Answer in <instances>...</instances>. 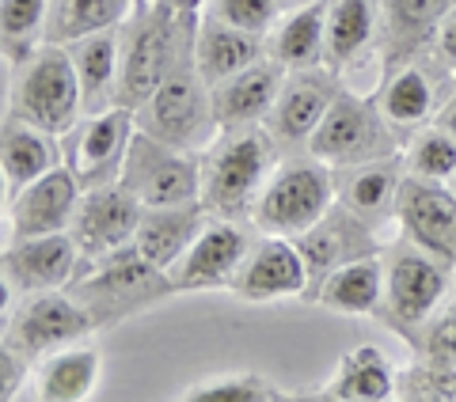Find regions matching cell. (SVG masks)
Returning <instances> with one entry per match:
<instances>
[{
	"mask_svg": "<svg viewBox=\"0 0 456 402\" xmlns=\"http://www.w3.org/2000/svg\"><path fill=\"white\" fill-rule=\"evenodd\" d=\"M202 194L198 201L213 217L244 221L255 217V205L278 167L274 133L263 125L221 129L202 160Z\"/></svg>",
	"mask_w": 456,
	"mask_h": 402,
	"instance_id": "6da1fadb",
	"label": "cell"
},
{
	"mask_svg": "<svg viewBox=\"0 0 456 402\" xmlns=\"http://www.w3.org/2000/svg\"><path fill=\"white\" fill-rule=\"evenodd\" d=\"M175 289L167 269L152 266L134 243L114 254L92 258L88 274H77L73 281V296L84 304V311L92 315L95 330L99 326H118L130 315L152 308L156 300H164Z\"/></svg>",
	"mask_w": 456,
	"mask_h": 402,
	"instance_id": "7a4b0ae2",
	"label": "cell"
},
{
	"mask_svg": "<svg viewBox=\"0 0 456 402\" xmlns=\"http://www.w3.org/2000/svg\"><path fill=\"white\" fill-rule=\"evenodd\" d=\"M12 114L31 122L46 133H69L84 114V92L73 65V53L61 42H42V46L23 57V68L12 92Z\"/></svg>",
	"mask_w": 456,
	"mask_h": 402,
	"instance_id": "3957f363",
	"label": "cell"
},
{
	"mask_svg": "<svg viewBox=\"0 0 456 402\" xmlns=\"http://www.w3.org/2000/svg\"><path fill=\"white\" fill-rule=\"evenodd\" d=\"M449 262H441L437 254L422 251L419 243L403 236L399 247L388 251L384 258V304L380 311L388 315L395 330H403L407 338L422 342L426 326L434 323V315L445 304L452 289L449 281Z\"/></svg>",
	"mask_w": 456,
	"mask_h": 402,
	"instance_id": "277c9868",
	"label": "cell"
},
{
	"mask_svg": "<svg viewBox=\"0 0 456 402\" xmlns=\"http://www.w3.org/2000/svg\"><path fill=\"white\" fill-rule=\"evenodd\" d=\"M137 125L145 133L167 141L175 149H187V152H198V149H209L213 137L221 133V122L213 114V92L209 84L202 80L194 65V50L179 57V65L171 68V76L160 84L145 107L137 110Z\"/></svg>",
	"mask_w": 456,
	"mask_h": 402,
	"instance_id": "5b68a950",
	"label": "cell"
},
{
	"mask_svg": "<svg viewBox=\"0 0 456 402\" xmlns=\"http://www.w3.org/2000/svg\"><path fill=\"white\" fill-rule=\"evenodd\" d=\"M335 179L323 160H285L274 167L266 190L255 205V224L266 236H305L335 209Z\"/></svg>",
	"mask_w": 456,
	"mask_h": 402,
	"instance_id": "8992f818",
	"label": "cell"
},
{
	"mask_svg": "<svg viewBox=\"0 0 456 402\" xmlns=\"http://www.w3.org/2000/svg\"><path fill=\"white\" fill-rule=\"evenodd\" d=\"M187 46H179L175 12L156 0V8L141 12V20L130 23L122 35V65H118V95L114 103L130 107L134 114L160 92V84L171 76Z\"/></svg>",
	"mask_w": 456,
	"mask_h": 402,
	"instance_id": "52a82bcc",
	"label": "cell"
},
{
	"mask_svg": "<svg viewBox=\"0 0 456 402\" xmlns=\"http://www.w3.org/2000/svg\"><path fill=\"white\" fill-rule=\"evenodd\" d=\"M118 182L145 209L191 205V201H198V194H202V164L194 160V152L167 145V141L152 137L137 125Z\"/></svg>",
	"mask_w": 456,
	"mask_h": 402,
	"instance_id": "ba28073f",
	"label": "cell"
},
{
	"mask_svg": "<svg viewBox=\"0 0 456 402\" xmlns=\"http://www.w3.org/2000/svg\"><path fill=\"white\" fill-rule=\"evenodd\" d=\"M392 122L380 114V103L338 92V99L327 110L320 129L308 137V152L323 164H369L380 156H392Z\"/></svg>",
	"mask_w": 456,
	"mask_h": 402,
	"instance_id": "9c48e42d",
	"label": "cell"
},
{
	"mask_svg": "<svg viewBox=\"0 0 456 402\" xmlns=\"http://www.w3.org/2000/svg\"><path fill=\"white\" fill-rule=\"evenodd\" d=\"M95 330L92 315L84 311L77 296H61V289L53 293H31L20 300L16 315L8 311L4 342H12L23 357L42 361L53 350H65L73 342H84Z\"/></svg>",
	"mask_w": 456,
	"mask_h": 402,
	"instance_id": "30bf717a",
	"label": "cell"
},
{
	"mask_svg": "<svg viewBox=\"0 0 456 402\" xmlns=\"http://www.w3.org/2000/svg\"><path fill=\"white\" fill-rule=\"evenodd\" d=\"M134 133H137V114L130 107H107V110L84 114L69 129L65 156L84 190L103 186V182H118Z\"/></svg>",
	"mask_w": 456,
	"mask_h": 402,
	"instance_id": "8fae6325",
	"label": "cell"
},
{
	"mask_svg": "<svg viewBox=\"0 0 456 402\" xmlns=\"http://www.w3.org/2000/svg\"><path fill=\"white\" fill-rule=\"evenodd\" d=\"M251 236L248 228L232 217H213L202 224V232L194 236L187 254L179 258V266L171 269L179 293H217L232 289V281L244 266V258L251 254Z\"/></svg>",
	"mask_w": 456,
	"mask_h": 402,
	"instance_id": "7c38bea8",
	"label": "cell"
},
{
	"mask_svg": "<svg viewBox=\"0 0 456 402\" xmlns=\"http://www.w3.org/2000/svg\"><path fill=\"white\" fill-rule=\"evenodd\" d=\"M141 213H145V205L122 182H103V186L84 190L73 228H69L80 247V262H92V258L130 247L137 236Z\"/></svg>",
	"mask_w": 456,
	"mask_h": 402,
	"instance_id": "4fadbf2b",
	"label": "cell"
},
{
	"mask_svg": "<svg viewBox=\"0 0 456 402\" xmlns=\"http://www.w3.org/2000/svg\"><path fill=\"white\" fill-rule=\"evenodd\" d=\"M395 217L411 243H419L422 251L437 254L456 269V194L449 190V182L422 179L411 171L399 186Z\"/></svg>",
	"mask_w": 456,
	"mask_h": 402,
	"instance_id": "5bb4252c",
	"label": "cell"
},
{
	"mask_svg": "<svg viewBox=\"0 0 456 402\" xmlns=\"http://www.w3.org/2000/svg\"><path fill=\"white\" fill-rule=\"evenodd\" d=\"M80 194H84V186L73 175V167H65V164H57L35 182L20 186L16 194H8V224L16 232V239L69 232L77 217V205H80Z\"/></svg>",
	"mask_w": 456,
	"mask_h": 402,
	"instance_id": "9a60e30c",
	"label": "cell"
},
{
	"mask_svg": "<svg viewBox=\"0 0 456 402\" xmlns=\"http://www.w3.org/2000/svg\"><path fill=\"white\" fill-rule=\"evenodd\" d=\"M232 296L248 304H274L285 296L308 293V266L305 254L289 236H263L251 243V254L244 258L240 274L232 281Z\"/></svg>",
	"mask_w": 456,
	"mask_h": 402,
	"instance_id": "2e32d148",
	"label": "cell"
},
{
	"mask_svg": "<svg viewBox=\"0 0 456 402\" xmlns=\"http://www.w3.org/2000/svg\"><path fill=\"white\" fill-rule=\"evenodd\" d=\"M77 262H80V247L73 232L16 239L4 247V289L8 293L16 289L20 296L65 289L80 274Z\"/></svg>",
	"mask_w": 456,
	"mask_h": 402,
	"instance_id": "e0dca14e",
	"label": "cell"
},
{
	"mask_svg": "<svg viewBox=\"0 0 456 402\" xmlns=\"http://www.w3.org/2000/svg\"><path fill=\"white\" fill-rule=\"evenodd\" d=\"M297 247L305 254V266H308V293L305 300L312 304L320 293V285L335 274L338 266L354 262L362 254H373V243H369V224L362 217L342 205V209H331L327 217L308 228L305 236H297Z\"/></svg>",
	"mask_w": 456,
	"mask_h": 402,
	"instance_id": "ac0fdd59",
	"label": "cell"
},
{
	"mask_svg": "<svg viewBox=\"0 0 456 402\" xmlns=\"http://www.w3.org/2000/svg\"><path fill=\"white\" fill-rule=\"evenodd\" d=\"M338 99V80L331 73L312 68H289V76L281 80V92L270 110V133L281 141H308L327 118V110Z\"/></svg>",
	"mask_w": 456,
	"mask_h": 402,
	"instance_id": "d6986e66",
	"label": "cell"
},
{
	"mask_svg": "<svg viewBox=\"0 0 456 402\" xmlns=\"http://www.w3.org/2000/svg\"><path fill=\"white\" fill-rule=\"evenodd\" d=\"M213 92V114H217L221 129H240V125H259L270 118L274 99L281 92V65L278 61H259L244 68V73L221 80Z\"/></svg>",
	"mask_w": 456,
	"mask_h": 402,
	"instance_id": "ffe728a7",
	"label": "cell"
},
{
	"mask_svg": "<svg viewBox=\"0 0 456 402\" xmlns=\"http://www.w3.org/2000/svg\"><path fill=\"white\" fill-rule=\"evenodd\" d=\"M209 221V213L202 201H191V205H160V209H145L134 236V247L149 258L152 266L160 269H175L179 258L187 254V247L194 243V236L202 232V224Z\"/></svg>",
	"mask_w": 456,
	"mask_h": 402,
	"instance_id": "44dd1931",
	"label": "cell"
},
{
	"mask_svg": "<svg viewBox=\"0 0 456 402\" xmlns=\"http://www.w3.org/2000/svg\"><path fill=\"white\" fill-rule=\"evenodd\" d=\"M103 357L88 342H73L65 350H53L35 368V395L42 402H84L95 395Z\"/></svg>",
	"mask_w": 456,
	"mask_h": 402,
	"instance_id": "7402d4cb",
	"label": "cell"
},
{
	"mask_svg": "<svg viewBox=\"0 0 456 402\" xmlns=\"http://www.w3.org/2000/svg\"><path fill=\"white\" fill-rule=\"evenodd\" d=\"M191 50H194L198 73H202V80L209 84V88H217L221 80L244 73V68L263 61V42H259V35L240 31V27H228L217 16H209L202 23V31H198Z\"/></svg>",
	"mask_w": 456,
	"mask_h": 402,
	"instance_id": "603a6c76",
	"label": "cell"
},
{
	"mask_svg": "<svg viewBox=\"0 0 456 402\" xmlns=\"http://www.w3.org/2000/svg\"><path fill=\"white\" fill-rule=\"evenodd\" d=\"M69 53H73L77 76H80V92H84V114L118 107L114 95H118V65H122V35L107 27V31L84 35L77 42H69Z\"/></svg>",
	"mask_w": 456,
	"mask_h": 402,
	"instance_id": "cb8c5ba5",
	"label": "cell"
},
{
	"mask_svg": "<svg viewBox=\"0 0 456 402\" xmlns=\"http://www.w3.org/2000/svg\"><path fill=\"white\" fill-rule=\"evenodd\" d=\"M57 164H61V149L53 145V133L8 114L4 133H0V167H4L8 194H16L20 186L35 182L38 175H46Z\"/></svg>",
	"mask_w": 456,
	"mask_h": 402,
	"instance_id": "d4e9b609",
	"label": "cell"
},
{
	"mask_svg": "<svg viewBox=\"0 0 456 402\" xmlns=\"http://www.w3.org/2000/svg\"><path fill=\"white\" fill-rule=\"evenodd\" d=\"M323 398L338 402H384L399 395V380L377 346H358L350 353H342V361L335 365L331 380L320 391Z\"/></svg>",
	"mask_w": 456,
	"mask_h": 402,
	"instance_id": "484cf974",
	"label": "cell"
},
{
	"mask_svg": "<svg viewBox=\"0 0 456 402\" xmlns=\"http://www.w3.org/2000/svg\"><path fill=\"white\" fill-rule=\"evenodd\" d=\"M312 304L338 311V315H377L384 304V262L377 254H362L354 262L338 266L320 285Z\"/></svg>",
	"mask_w": 456,
	"mask_h": 402,
	"instance_id": "4316f807",
	"label": "cell"
},
{
	"mask_svg": "<svg viewBox=\"0 0 456 402\" xmlns=\"http://www.w3.org/2000/svg\"><path fill=\"white\" fill-rule=\"evenodd\" d=\"M399 186H403V175H399L395 156H380V160H369V164H354L350 175L338 186V197L354 217H362L365 224H377L388 213H395Z\"/></svg>",
	"mask_w": 456,
	"mask_h": 402,
	"instance_id": "83f0119b",
	"label": "cell"
},
{
	"mask_svg": "<svg viewBox=\"0 0 456 402\" xmlns=\"http://www.w3.org/2000/svg\"><path fill=\"white\" fill-rule=\"evenodd\" d=\"M327 53V4H305L270 38V57L281 68H312Z\"/></svg>",
	"mask_w": 456,
	"mask_h": 402,
	"instance_id": "f1b7e54d",
	"label": "cell"
},
{
	"mask_svg": "<svg viewBox=\"0 0 456 402\" xmlns=\"http://www.w3.org/2000/svg\"><path fill=\"white\" fill-rule=\"evenodd\" d=\"M126 8H134L130 0H53L50 16H46V42H77L84 35L107 31V27H118Z\"/></svg>",
	"mask_w": 456,
	"mask_h": 402,
	"instance_id": "f546056e",
	"label": "cell"
},
{
	"mask_svg": "<svg viewBox=\"0 0 456 402\" xmlns=\"http://www.w3.org/2000/svg\"><path fill=\"white\" fill-rule=\"evenodd\" d=\"M377 0H331L327 4V53L350 61L377 35Z\"/></svg>",
	"mask_w": 456,
	"mask_h": 402,
	"instance_id": "4dcf8cb0",
	"label": "cell"
},
{
	"mask_svg": "<svg viewBox=\"0 0 456 402\" xmlns=\"http://www.w3.org/2000/svg\"><path fill=\"white\" fill-rule=\"evenodd\" d=\"M437 103V92L430 76L422 68H399V73L388 80V88L380 95V114L392 122V129H411V125H422L426 118L434 114Z\"/></svg>",
	"mask_w": 456,
	"mask_h": 402,
	"instance_id": "1f68e13d",
	"label": "cell"
},
{
	"mask_svg": "<svg viewBox=\"0 0 456 402\" xmlns=\"http://www.w3.org/2000/svg\"><path fill=\"white\" fill-rule=\"evenodd\" d=\"M187 402H285L289 391L259 372H221L183 391Z\"/></svg>",
	"mask_w": 456,
	"mask_h": 402,
	"instance_id": "d6a6232c",
	"label": "cell"
},
{
	"mask_svg": "<svg viewBox=\"0 0 456 402\" xmlns=\"http://www.w3.org/2000/svg\"><path fill=\"white\" fill-rule=\"evenodd\" d=\"M407 164L415 175L422 179H441L449 182L452 171H456V137L449 133L445 125H434V129H422V133L411 141L407 149Z\"/></svg>",
	"mask_w": 456,
	"mask_h": 402,
	"instance_id": "836d02e7",
	"label": "cell"
},
{
	"mask_svg": "<svg viewBox=\"0 0 456 402\" xmlns=\"http://www.w3.org/2000/svg\"><path fill=\"white\" fill-rule=\"evenodd\" d=\"M46 8L50 0H0V31H4L8 57L20 50L27 53V42L38 31H46Z\"/></svg>",
	"mask_w": 456,
	"mask_h": 402,
	"instance_id": "e575fe53",
	"label": "cell"
},
{
	"mask_svg": "<svg viewBox=\"0 0 456 402\" xmlns=\"http://www.w3.org/2000/svg\"><path fill=\"white\" fill-rule=\"evenodd\" d=\"M452 12V0H388V23L395 35H422Z\"/></svg>",
	"mask_w": 456,
	"mask_h": 402,
	"instance_id": "d590c367",
	"label": "cell"
},
{
	"mask_svg": "<svg viewBox=\"0 0 456 402\" xmlns=\"http://www.w3.org/2000/svg\"><path fill=\"white\" fill-rule=\"evenodd\" d=\"M422 350L434 365H456V281H452L441 311L434 315V323L426 326Z\"/></svg>",
	"mask_w": 456,
	"mask_h": 402,
	"instance_id": "8d00e7d4",
	"label": "cell"
},
{
	"mask_svg": "<svg viewBox=\"0 0 456 402\" xmlns=\"http://www.w3.org/2000/svg\"><path fill=\"white\" fill-rule=\"evenodd\" d=\"M213 16L240 31L263 35L278 16V0H213Z\"/></svg>",
	"mask_w": 456,
	"mask_h": 402,
	"instance_id": "74e56055",
	"label": "cell"
},
{
	"mask_svg": "<svg viewBox=\"0 0 456 402\" xmlns=\"http://www.w3.org/2000/svg\"><path fill=\"white\" fill-rule=\"evenodd\" d=\"M27 365H31V357H23L12 342H4V353H0V368H4V387H0V398L12 402L20 395V387L27 383Z\"/></svg>",
	"mask_w": 456,
	"mask_h": 402,
	"instance_id": "f35d334b",
	"label": "cell"
},
{
	"mask_svg": "<svg viewBox=\"0 0 456 402\" xmlns=\"http://www.w3.org/2000/svg\"><path fill=\"white\" fill-rule=\"evenodd\" d=\"M437 50H441V57H445L449 65H456V12H449V16L441 20V27H437Z\"/></svg>",
	"mask_w": 456,
	"mask_h": 402,
	"instance_id": "ab89813d",
	"label": "cell"
},
{
	"mask_svg": "<svg viewBox=\"0 0 456 402\" xmlns=\"http://www.w3.org/2000/svg\"><path fill=\"white\" fill-rule=\"evenodd\" d=\"M160 4H164V8H171L175 16H194V12L202 8L206 0H160Z\"/></svg>",
	"mask_w": 456,
	"mask_h": 402,
	"instance_id": "60d3db41",
	"label": "cell"
},
{
	"mask_svg": "<svg viewBox=\"0 0 456 402\" xmlns=\"http://www.w3.org/2000/svg\"><path fill=\"white\" fill-rule=\"evenodd\" d=\"M441 125H445L449 129V133L456 137V95L449 99V103H445V110H441Z\"/></svg>",
	"mask_w": 456,
	"mask_h": 402,
	"instance_id": "b9f144b4",
	"label": "cell"
},
{
	"mask_svg": "<svg viewBox=\"0 0 456 402\" xmlns=\"http://www.w3.org/2000/svg\"><path fill=\"white\" fill-rule=\"evenodd\" d=\"M449 190L456 194V171H452V179H449Z\"/></svg>",
	"mask_w": 456,
	"mask_h": 402,
	"instance_id": "7bdbcfd3",
	"label": "cell"
},
{
	"mask_svg": "<svg viewBox=\"0 0 456 402\" xmlns=\"http://www.w3.org/2000/svg\"><path fill=\"white\" fill-rule=\"evenodd\" d=\"M130 4H134V8H141V4H145V0H130Z\"/></svg>",
	"mask_w": 456,
	"mask_h": 402,
	"instance_id": "ee69618b",
	"label": "cell"
},
{
	"mask_svg": "<svg viewBox=\"0 0 456 402\" xmlns=\"http://www.w3.org/2000/svg\"><path fill=\"white\" fill-rule=\"evenodd\" d=\"M452 73H456V65H452Z\"/></svg>",
	"mask_w": 456,
	"mask_h": 402,
	"instance_id": "f6af8a7d",
	"label": "cell"
}]
</instances>
